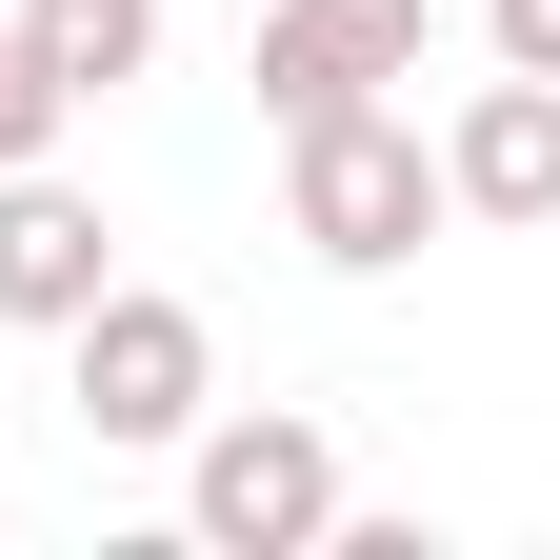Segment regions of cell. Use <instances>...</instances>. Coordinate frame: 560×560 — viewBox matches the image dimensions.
Returning <instances> with one entry per match:
<instances>
[{"instance_id":"cell-1","label":"cell","mask_w":560,"mask_h":560,"mask_svg":"<svg viewBox=\"0 0 560 560\" xmlns=\"http://www.w3.org/2000/svg\"><path fill=\"white\" fill-rule=\"evenodd\" d=\"M441 140H420L400 101H340V120H280V241H301L320 280H400L420 241H441Z\"/></svg>"},{"instance_id":"cell-2","label":"cell","mask_w":560,"mask_h":560,"mask_svg":"<svg viewBox=\"0 0 560 560\" xmlns=\"http://www.w3.org/2000/svg\"><path fill=\"white\" fill-rule=\"evenodd\" d=\"M180 540L200 560H320L340 540V441L301 400H200L180 420Z\"/></svg>"},{"instance_id":"cell-3","label":"cell","mask_w":560,"mask_h":560,"mask_svg":"<svg viewBox=\"0 0 560 560\" xmlns=\"http://www.w3.org/2000/svg\"><path fill=\"white\" fill-rule=\"evenodd\" d=\"M60 400H81V441H161L180 460V420L221 400V320L161 301V280H101V301L60 320Z\"/></svg>"},{"instance_id":"cell-4","label":"cell","mask_w":560,"mask_h":560,"mask_svg":"<svg viewBox=\"0 0 560 560\" xmlns=\"http://www.w3.org/2000/svg\"><path fill=\"white\" fill-rule=\"evenodd\" d=\"M420 40H441V0H260V120H340V101H381L420 81Z\"/></svg>"},{"instance_id":"cell-5","label":"cell","mask_w":560,"mask_h":560,"mask_svg":"<svg viewBox=\"0 0 560 560\" xmlns=\"http://www.w3.org/2000/svg\"><path fill=\"white\" fill-rule=\"evenodd\" d=\"M101 280H120V221H101L60 161H0V320H21V340H60Z\"/></svg>"},{"instance_id":"cell-6","label":"cell","mask_w":560,"mask_h":560,"mask_svg":"<svg viewBox=\"0 0 560 560\" xmlns=\"http://www.w3.org/2000/svg\"><path fill=\"white\" fill-rule=\"evenodd\" d=\"M441 200L460 221H560V81H460V120H441Z\"/></svg>"},{"instance_id":"cell-7","label":"cell","mask_w":560,"mask_h":560,"mask_svg":"<svg viewBox=\"0 0 560 560\" xmlns=\"http://www.w3.org/2000/svg\"><path fill=\"white\" fill-rule=\"evenodd\" d=\"M0 21H21V60L60 101H120L140 60H161V0H0Z\"/></svg>"},{"instance_id":"cell-8","label":"cell","mask_w":560,"mask_h":560,"mask_svg":"<svg viewBox=\"0 0 560 560\" xmlns=\"http://www.w3.org/2000/svg\"><path fill=\"white\" fill-rule=\"evenodd\" d=\"M60 120H81V101H60L40 60H21V21H0V161H60Z\"/></svg>"},{"instance_id":"cell-9","label":"cell","mask_w":560,"mask_h":560,"mask_svg":"<svg viewBox=\"0 0 560 560\" xmlns=\"http://www.w3.org/2000/svg\"><path fill=\"white\" fill-rule=\"evenodd\" d=\"M480 60H521V81H560V0H480Z\"/></svg>"}]
</instances>
